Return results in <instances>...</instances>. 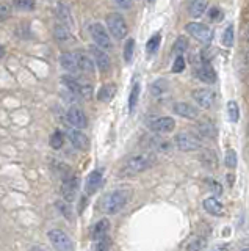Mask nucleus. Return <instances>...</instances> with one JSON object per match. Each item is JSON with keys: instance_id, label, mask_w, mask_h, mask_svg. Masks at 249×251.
I'll list each match as a JSON object with an SVG mask.
<instances>
[{"instance_id": "nucleus-5", "label": "nucleus", "mask_w": 249, "mask_h": 251, "mask_svg": "<svg viewBox=\"0 0 249 251\" xmlns=\"http://www.w3.org/2000/svg\"><path fill=\"white\" fill-rule=\"evenodd\" d=\"M174 145L179 151L190 152V151H198L201 148V140L190 132H179L174 137Z\"/></svg>"}, {"instance_id": "nucleus-32", "label": "nucleus", "mask_w": 249, "mask_h": 251, "mask_svg": "<svg viewBox=\"0 0 249 251\" xmlns=\"http://www.w3.org/2000/svg\"><path fill=\"white\" fill-rule=\"evenodd\" d=\"M227 113H229V120L232 123H238L240 120V107L235 100H229L227 102Z\"/></svg>"}, {"instance_id": "nucleus-13", "label": "nucleus", "mask_w": 249, "mask_h": 251, "mask_svg": "<svg viewBox=\"0 0 249 251\" xmlns=\"http://www.w3.org/2000/svg\"><path fill=\"white\" fill-rule=\"evenodd\" d=\"M68 137L69 141L72 143V146L79 151H88L90 149V138L85 135V133L80 129H69L68 130Z\"/></svg>"}, {"instance_id": "nucleus-15", "label": "nucleus", "mask_w": 249, "mask_h": 251, "mask_svg": "<svg viewBox=\"0 0 249 251\" xmlns=\"http://www.w3.org/2000/svg\"><path fill=\"white\" fill-rule=\"evenodd\" d=\"M173 112L185 120H196L199 116V110L191 105L190 102H176L173 105Z\"/></svg>"}, {"instance_id": "nucleus-10", "label": "nucleus", "mask_w": 249, "mask_h": 251, "mask_svg": "<svg viewBox=\"0 0 249 251\" xmlns=\"http://www.w3.org/2000/svg\"><path fill=\"white\" fill-rule=\"evenodd\" d=\"M47 237H49L50 243L53 245V248H57V250L69 251V250L74 248L71 239H69V235H66L63 231H60V229H52V231H49Z\"/></svg>"}, {"instance_id": "nucleus-46", "label": "nucleus", "mask_w": 249, "mask_h": 251, "mask_svg": "<svg viewBox=\"0 0 249 251\" xmlns=\"http://www.w3.org/2000/svg\"><path fill=\"white\" fill-rule=\"evenodd\" d=\"M147 2H149V3H154V0H147Z\"/></svg>"}, {"instance_id": "nucleus-47", "label": "nucleus", "mask_w": 249, "mask_h": 251, "mask_svg": "<svg viewBox=\"0 0 249 251\" xmlns=\"http://www.w3.org/2000/svg\"><path fill=\"white\" fill-rule=\"evenodd\" d=\"M248 39H249V28H248Z\"/></svg>"}, {"instance_id": "nucleus-24", "label": "nucleus", "mask_w": 249, "mask_h": 251, "mask_svg": "<svg viewBox=\"0 0 249 251\" xmlns=\"http://www.w3.org/2000/svg\"><path fill=\"white\" fill-rule=\"evenodd\" d=\"M205 10H207L205 0H191L190 5H188V14L191 16L193 19L201 18V16L205 13Z\"/></svg>"}, {"instance_id": "nucleus-35", "label": "nucleus", "mask_w": 249, "mask_h": 251, "mask_svg": "<svg viewBox=\"0 0 249 251\" xmlns=\"http://www.w3.org/2000/svg\"><path fill=\"white\" fill-rule=\"evenodd\" d=\"M35 0H13V6L21 11H30L35 8Z\"/></svg>"}, {"instance_id": "nucleus-11", "label": "nucleus", "mask_w": 249, "mask_h": 251, "mask_svg": "<svg viewBox=\"0 0 249 251\" xmlns=\"http://www.w3.org/2000/svg\"><path fill=\"white\" fill-rule=\"evenodd\" d=\"M194 75H196L201 82L212 85L216 82V73L215 69L210 66V63L199 61L198 65H194Z\"/></svg>"}, {"instance_id": "nucleus-16", "label": "nucleus", "mask_w": 249, "mask_h": 251, "mask_svg": "<svg viewBox=\"0 0 249 251\" xmlns=\"http://www.w3.org/2000/svg\"><path fill=\"white\" fill-rule=\"evenodd\" d=\"M80 180L77 176H71L69 179H66L63 182V187H61V195H63L65 201L72 202L77 196V190H79Z\"/></svg>"}, {"instance_id": "nucleus-9", "label": "nucleus", "mask_w": 249, "mask_h": 251, "mask_svg": "<svg viewBox=\"0 0 249 251\" xmlns=\"http://www.w3.org/2000/svg\"><path fill=\"white\" fill-rule=\"evenodd\" d=\"M90 53H91V57L94 58V63H96V66L99 68L100 73H108V71H110L112 60H110V57H108V53L105 52V49H102V47H99L96 44V46L90 47Z\"/></svg>"}, {"instance_id": "nucleus-21", "label": "nucleus", "mask_w": 249, "mask_h": 251, "mask_svg": "<svg viewBox=\"0 0 249 251\" xmlns=\"http://www.w3.org/2000/svg\"><path fill=\"white\" fill-rule=\"evenodd\" d=\"M60 63L66 71H69L71 74H79L80 69L79 65H77V58H75V53L74 52H65L63 55L60 57Z\"/></svg>"}, {"instance_id": "nucleus-25", "label": "nucleus", "mask_w": 249, "mask_h": 251, "mask_svg": "<svg viewBox=\"0 0 249 251\" xmlns=\"http://www.w3.org/2000/svg\"><path fill=\"white\" fill-rule=\"evenodd\" d=\"M168 90H169V83L165 80V78H158V80H155L151 85V94L157 99L165 96V94L168 93Z\"/></svg>"}, {"instance_id": "nucleus-43", "label": "nucleus", "mask_w": 249, "mask_h": 251, "mask_svg": "<svg viewBox=\"0 0 249 251\" xmlns=\"http://www.w3.org/2000/svg\"><path fill=\"white\" fill-rule=\"evenodd\" d=\"M10 14H11V8H10V5H6V3L0 5V22L5 21V19H8V18H10Z\"/></svg>"}, {"instance_id": "nucleus-18", "label": "nucleus", "mask_w": 249, "mask_h": 251, "mask_svg": "<svg viewBox=\"0 0 249 251\" xmlns=\"http://www.w3.org/2000/svg\"><path fill=\"white\" fill-rule=\"evenodd\" d=\"M102 180H104V175L100 170H94L91 171L88 177H87V184H85V190H87L88 195H92L99 190V187L102 185Z\"/></svg>"}, {"instance_id": "nucleus-34", "label": "nucleus", "mask_w": 249, "mask_h": 251, "mask_svg": "<svg viewBox=\"0 0 249 251\" xmlns=\"http://www.w3.org/2000/svg\"><path fill=\"white\" fill-rule=\"evenodd\" d=\"M134 50H135V39L129 38L126 41V46H124V60L127 63H130L132 58H134Z\"/></svg>"}, {"instance_id": "nucleus-36", "label": "nucleus", "mask_w": 249, "mask_h": 251, "mask_svg": "<svg viewBox=\"0 0 249 251\" xmlns=\"http://www.w3.org/2000/svg\"><path fill=\"white\" fill-rule=\"evenodd\" d=\"M237 162H238L237 152L233 151V149H229V151L226 152V157H224L226 167H227V168H235V167H237Z\"/></svg>"}, {"instance_id": "nucleus-39", "label": "nucleus", "mask_w": 249, "mask_h": 251, "mask_svg": "<svg viewBox=\"0 0 249 251\" xmlns=\"http://www.w3.org/2000/svg\"><path fill=\"white\" fill-rule=\"evenodd\" d=\"M50 146L53 149H60L61 146H63V135H61V132H55L53 135L50 137Z\"/></svg>"}, {"instance_id": "nucleus-7", "label": "nucleus", "mask_w": 249, "mask_h": 251, "mask_svg": "<svg viewBox=\"0 0 249 251\" xmlns=\"http://www.w3.org/2000/svg\"><path fill=\"white\" fill-rule=\"evenodd\" d=\"M91 36L99 47H102V49H105V50L113 49V43L110 39V35H108L107 28L102 25V24H99V22L92 24L91 25Z\"/></svg>"}, {"instance_id": "nucleus-12", "label": "nucleus", "mask_w": 249, "mask_h": 251, "mask_svg": "<svg viewBox=\"0 0 249 251\" xmlns=\"http://www.w3.org/2000/svg\"><path fill=\"white\" fill-rule=\"evenodd\" d=\"M174 127H176V121L173 120V118H169V116L157 118V120H152L149 123V129L152 132H155V133H160V135L173 132Z\"/></svg>"}, {"instance_id": "nucleus-2", "label": "nucleus", "mask_w": 249, "mask_h": 251, "mask_svg": "<svg viewBox=\"0 0 249 251\" xmlns=\"http://www.w3.org/2000/svg\"><path fill=\"white\" fill-rule=\"evenodd\" d=\"M130 198V192L127 188H118V190H113L108 195H105V198L102 200V210L108 215L118 214L121 212L126 204L129 202Z\"/></svg>"}, {"instance_id": "nucleus-14", "label": "nucleus", "mask_w": 249, "mask_h": 251, "mask_svg": "<svg viewBox=\"0 0 249 251\" xmlns=\"http://www.w3.org/2000/svg\"><path fill=\"white\" fill-rule=\"evenodd\" d=\"M68 118V123L74 126L77 129H85L88 126V120H87V115L83 113V110L79 107H71L68 110L66 113Z\"/></svg>"}, {"instance_id": "nucleus-37", "label": "nucleus", "mask_w": 249, "mask_h": 251, "mask_svg": "<svg viewBox=\"0 0 249 251\" xmlns=\"http://www.w3.org/2000/svg\"><path fill=\"white\" fill-rule=\"evenodd\" d=\"M207 16H208V21H212V22H220V21H223V18H224V16H223V11H221L218 6H212V8H210Z\"/></svg>"}, {"instance_id": "nucleus-31", "label": "nucleus", "mask_w": 249, "mask_h": 251, "mask_svg": "<svg viewBox=\"0 0 249 251\" xmlns=\"http://www.w3.org/2000/svg\"><path fill=\"white\" fill-rule=\"evenodd\" d=\"M160 43H161V35L160 33H155L154 36H151L149 41L146 43L147 53H155V52H157L158 47H160Z\"/></svg>"}, {"instance_id": "nucleus-30", "label": "nucleus", "mask_w": 249, "mask_h": 251, "mask_svg": "<svg viewBox=\"0 0 249 251\" xmlns=\"http://www.w3.org/2000/svg\"><path fill=\"white\" fill-rule=\"evenodd\" d=\"M139 90H141V86L139 83H135L132 86V91H130V96H129V112H134L136 104H138V98H139Z\"/></svg>"}, {"instance_id": "nucleus-23", "label": "nucleus", "mask_w": 249, "mask_h": 251, "mask_svg": "<svg viewBox=\"0 0 249 251\" xmlns=\"http://www.w3.org/2000/svg\"><path fill=\"white\" fill-rule=\"evenodd\" d=\"M199 160L208 170H216L218 168V157H216V154L212 151V149H204V151H202L201 155H199Z\"/></svg>"}, {"instance_id": "nucleus-26", "label": "nucleus", "mask_w": 249, "mask_h": 251, "mask_svg": "<svg viewBox=\"0 0 249 251\" xmlns=\"http://www.w3.org/2000/svg\"><path fill=\"white\" fill-rule=\"evenodd\" d=\"M57 14H58L60 22L63 24L65 27H68V28H72L74 27L72 16H71V13H69V8L68 6H65L63 3H58V6H57Z\"/></svg>"}, {"instance_id": "nucleus-27", "label": "nucleus", "mask_w": 249, "mask_h": 251, "mask_svg": "<svg viewBox=\"0 0 249 251\" xmlns=\"http://www.w3.org/2000/svg\"><path fill=\"white\" fill-rule=\"evenodd\" d=\"M114 93H116V85L107 83V85H104L102 88L99 90V93H97V100H100V102L112 100L113 96H114Z\"/></svg>"}, {"instance_id": "nucleus-42", "label": "nucleus", "mask_w": 249, "mask_h": 251, "mask_svg": "<svg viewBox=\"0 0 249 251\" xmlns=\"http://www.w3.org/2000/svg\"><path fill=\"white\" fill-rule=\"evenodd\" d=\"M205 248V240L204 239H194L186 250H204Z\"/></svg>"}, {"instance_id": "nucleus-8", "label": "nucleus", "mask_w": 249, "mask_h": 251, "mask_svg": "<svg viewBox=\"0 0 249 251\" xmlns=\"http://www.w3.org/2000/svg\"><path fill=\"white\" fill-rule=\"evenodd\" d=\"M193 99L201 108H213L216 104V93L213 90L208 88H199L196 91H193Z\"/></svg>"}, {"instance_id": "nucleus-1", "label": "nucleus", "mask_w": 249, "mask_h": 251, "mask_svg": "<svg viewBox=\"0 0 249 251\" xmlns=\"http://www.w3.org/2000/svg\"><path fill=\"white\" fill-rule=\"evenodd\" d=\"M155 162H157V157L155 154L151 152H139L132 155L130 159L124 163V167L121 170V176L124 177H130V176H136L139 173H144L149 168H152Z\"/></svg>"}, {"instance_id": "nucleus-44", "label": "nucleus", "mask_w": 249, "mask_h": 251, "mask_svg": "<svg viewBox=\"0 0 249 251\" xmlns=\"http://www.w3.org/2000/svg\"><path fill=\"white\" fill-rule=\"evenodd\" d=\"M114 3L119 8H122V10H129L132 3H134V0H114Z\"/></svg>"}, {"instance_id": "nucleus-28", "label": "nucleus", "mask_w": 249, "mask_h": 251, "mask_svg": "<svg viewBox=\"0 0 249 251\" xmlns=\"http://www.w3.org/2000/svg\"><path fill=\"white\" fill-rule=\"evenodd\" d=\"M188 47H190V41H188V38H185V36H179L176 39V43L173 46V52L176 55H183V52L188 50Z\"/></svg>"}, {"instance_id": "nucleus-19", "label": "nucleus", "mask_w": 249, "mask_h": 251, "mask_svg": "<svg viewBox=\"0 0 249 251\" xmlns=\"http://www.w3.org/2000/svg\"><path fill=\"white\" fill-rule=\"evenodd\" d=\"M202 206H204V210L207 214L213 215V217H221L224 214V206L223 202L215 198V196H210V198H205L204 202H202Z\"/></svg>"}, {"instance_id": "nucleus-29", "label": "nucleus", "mask_w": 249, "mask_h": 251, "mask_svg": "<svg viewBox=\"0 0 249 251\" xmlns=\"http://www.w3.org/2000/svg\"><path fill=\"white\" fill-rule=\"evenodd\" d=\"M69 30H71V28L65 27L63 24H58V25L55 27V38L58 39L60 43L69 41V39H72V35H71V31H69Z\"/></svg>"}, {"instance_id": "nucleus-22", "label": "nucleus", "mask_w": 249, "mask_h": 251, "mask_svg": "<svg viewBox=\"0 0 249 251\" xmlns=\"http://www.w3.org/2000/svg\"><path fill=\"white\" fill-rule=\"evenodd\" d=\"M108 231H110V222H108L107 218H102V220H99V222L92 226V229H91V237L92 240H99V239H102L105 237V235L108 234Z\"/></svg>"}, {"instance_id": "nucleus-17", "label": "nucleus", "mask_w": 249, "mask_h": 251, "mask_svg": "<svg viewBox=\"0 0 249 251\" xmlns=\"http://www.w3.org/2000/svg\"><path fill=\"white\" fill-rule=\"evenodd\" d=\"M74 53H75L77 65H79L80 73H83V74H92V73H94L96 63H94V60H91V55H88L87 52H83V50H77Z\"/></svg>"}, {"instance_id": "nucleus-38", "label": "nucleus", "mask_w": 249, "mask_h": 251, "mask_svg": "<svg viewBox=\"0 0 249 251\" xmlns=\"http://www.w3.org/2000/svg\"><path fill=\"white\" fill-rule=\"evenodd\" d=\"M185 69V58H183V55H177L176 60H174V65L173 68H171V71L173 73H182V71Z\"/></svg>"}, {"instance_id": "nucleus-3", "label": "nucleus", "mask_w": 249, "mask_h": 251, "mask_svg": "<svg viewBox=\"0 0 249 251\" xmlns=\"http://www.w3.org/2000/svg\"><path fill=\"white\" fill-rule=\"evenodd\" d=\"M185 30H186V33H188L190 36H193L194 39H198L201 44L208 46L210 43H212V38H213L212 28L207 27L205 24H201V22H188L185 25Z\"/></svg>"}, {"instance_id": "nucleus-20", "label": "nucleus", "mask_w": 249, "mask_h": 251, "mask_svg": "<svg viewBox=\"0 0 249 251\" xmlns=\"http://www.w3.org/2000/svg\"><path fill=\"white\" fill-rule=\"evenodd\" d=\"M196 130L201 137H204V138H208V140H213L216 138L218 135V130H216V126L212 123V121H199L196 124Z\"/></svg>"}, {"instance_id": "nucleus-45", "label": "nucleus", "mask_w": 249, "mask_h": 251, "mask_svg": "<svg viewBox=\"0 0 249 251\" xmlns=\"http://www.w3.org/2000/svg\"><path fill=\"white\" fill-rule=\"evenodd\" d=\"M3 53H5V49H3V46H0V58L3 57Z\"/></svg>"}, {"instance_id": "nucleus-40", "label": "nucleus", "mask_w": 249, "mask_h": 251, "mask_svg": "<svg viewBox=\"0 0 249 251\" xmlns=\"http://www.w3.org/2000/svg\"><path fill=\"white\" fill-rule=\"evenodd\" d=\"M112 247V240H110V237L108 235H105V237H102V239H99V240H96V250H99V251H102V250H108Z\"/></svg>"}, {"instance_id": "nucleus-6", "label": "nucleus", "mask_w": 249, "mask_h": 251, "mask_svg": "<svg viewBox=\"0 0 249 251\" xmlns=\"http://www.w3.org/2000/svg\"><path fill=\"white\" fill-rule=\"evenodd\" d=\"M143 146H146L152 152H169L171 149H173V143H171L169 140L160 137V133H155V132H154V135L144 137Z\"/></svg>"}, {"instance_id": "nucleus-33", "label": "nucleus", "mask_w": 249, "mask_h": 251, "mask_svg": "<svg viewBox=\"0 0 249 251\" xmlns=\"http://www.w3.org/2000/svg\"><path fill=\"white\" fill-rule=\"evenodd\" d=\"M235 43V31H233V25H227L223 33V44L226 47H232Z\"/></svg>"}, {"instance_id": "nucleus-41", "label": "nucleus", "mask_w": 249, "mask_h": 251, "mask_svg": "<svg viewBox=\"0 0 249 251\" xmlns=\"http://www.w3.org/2000/svg\"><path fill=\"white\" fill-rule=\"evenodd\" d=\"M69 204H71V202H65V201H58L57 202V207L61 210V212H63V214H65V217H68V218H71V206H69Z\"/></svg>"}, {"instance_id": "nucleus-4", "label": "nucleus", "mask_w": 249, "mask_h": 251, "mask_svg": "<svg viewBox=\"0 0 249 251\" xmlns=\"http://www.w3.org/2000/svg\"><path fill=\"white\" fill-rule=\"evenodd\" d=\"M107 27L112 36L114 39H118V41L127 36V22L118 13H112L107 16Z\"/></svg>"}]
</instances>
